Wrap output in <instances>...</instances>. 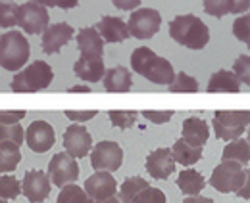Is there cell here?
Instances as JSON below:
<instances>
[{"label":"cell","instance_id":"cell-1","mask_svg":"<svg viewBox=\"0 0 250 203\" xmlns=\"http://www.w3.org/2000/svg\"><path fill=\"white\" fill-rule=\"evenodd\" d=\"M131 67L141 77L148 79L154 85H169L175 77L173 65L166 58L158 56L148 46H139L131 54Z\"/></svg>","mask_w":250,"mask_h":203},{"label":"cell","instance_id":"cell-2","mask_svg":"<svg viewBox=\"0 0 250 203\" xmlns=\"http://www.w3.org/2000/svg\"><path fill=\"white\" fill-rule=\"evenodd\" d=\"M169 37L185 48L202 50L210 42V29L200 18L185 14L169 21Z\"/></svg>","mask_w":250,"mask_h":203},{"label":"cell","instance_id":"cell-3","mask_svg":"<svg viewBox=\"0 0 250 203\" xmlns=\"http://www.w3.org/2000/svg\"><path fill=\"white\" fill-rule=\"evenodd\" d=\"M31 56L29 40L21 31L10 29L0 35V67L6 71H20Z\"/></svg>","mask_w":250,"mask_h":203},{"label":"cell","instance_id":"cell-4","mask_svg":"<svg viewBox=\"0 0 250 203\" xmlns=\"http://www.w3.org/2000/svg\"><path fill=\"white\" fill-rule=\"evenodd\" d=\"M54 79V71L52 67L42 61V59H37L29 63L23 71H18L12 79V90L21 94V92H39V90H44V88L50 87Z\"/></svg>","mask_w":250,"mask_h":203},{"label":"cell","instance_id":"cell-5","mask_svg":"<svg viewBox=\"0 0 250 203\" xmlns=\"http://www.w3.org/2000/svg\"><path fill=\"white\" fill-rule=\"evenodd\" d=\"M250 123V113L247 110H219L214 113L212 129L216 132V138L231 142L243 136L247 132V127Z\"/></svg>","mask_w":250,"mask_h":203},{"label":"cell","instance_id":"cell-6","mask_svg":"<svg viewBox=\"0 0 250 203\" xmlns=\"http://www.w3.org/2000/svg\"><path fill=\"white\" fill-rule=\"evenodd\" d=\"M249 176L250 171L247 167H243L241 163L221 161L210 176V186L216 188L221 194H231V192H237Z\"/></svg>","mask_w":250,"mask_h":203},{"label":"cell","instance_id":"cell-7","mask_svg":"<svg viewBox=\"0 0 250 203\" xmlns=\"http://www.w3.org/2000/svg\"><path fill=\"white\" fill-rule=\"evenodd\" d=\"M91 165L94 171H108L114 173L124 163V149L114 140H102L91 148Z\"/></svg>","mask_w":250,"mask_h":203},{"label":"cell","instance_id":"cell-8","mask_svg":"<svg viewBox=\"0 0 250 203\" xmlns=\"http://www.w3.org/2000/svg\"><path fill=\"white\" fill-rule=\"evenodd\" d=\"M160 25H162V16L158 10H152V8L133 10L131 18L127 21L129 35H133L135 38H141V40L152 38L160 31Z\"/></svg>","mask_w":250,"mask_h":203},{"label":"cell","instance_id":"cell-9","mask_svg":"<svg viewBox=\"0 0 250 203\" xmlns=\"http://www.w3.org/2000/svg\"><path fill=\"white\" fill-rule=\"evenodd\" d=\"M16 21L27 35H41L42 31L48 27L50 16H48V10L44 6L29 0V2L18 6Z\"/></svg>","mask_w":250,"mask_h":203},{"label":"cell","instance_id":"cell-10","mask_svg":"<svg viewBox=\"0 0 250 203\" xmlns=\"http://www.w3.org/2000/svg\"><path fill=\"white\" fill-rule=\"evenodd\" d=\"M46 176H48L50 184L62 188L65 184H73L79 178V165H77V161L69 153L60 151V153H56L50 159V163H48V174Z\"/></svg>","mask_w":250,"mask_h":203},{"label":"cell","instance_id":"cell-11","mask_svg":"<svg viewBox=\"0 0 250 203\" xmlns=\"http://www.w3.org/2000/svg\"><path fill=\"white\" fill-rule=\"evenodd\" d=\"M63 148L73 159H83L93 148V136L83 125H69L63 130Z\"/></svg>","mask_w":250,"mask_h":203},{"label":"cell","instance_id":"cell-12","mask_svg":"<svg viewBox=\"0 0 250 203\" xmlns=\"http://www.w3.org/2000/svg\"><path fill=\"white\" fill-rule=\"evenodd\" d=\"M25 142L35 153H46L56 142L54 127L48 121H33L25 130Z\"/></svg>","mask_w":250,"mask_h":203},{"label":"cell","instance_id":"cell-13","mask_svg":"<svg viewBox=\"0 0 250 203\" xmlns=\"http://www.w3.org/2000/svg\"><path fill=\"white\" fill-rule=\"evenodd\" d=\"M83 190L87 192V196L93 202H100V200H106V198L118 194V182L112 176V173H108V171H96V173L91 174L85 180V188Z\"/></svg>","mask_w":250,"mask_h":203},{"label":"cell","instance_id":"cell-14","mask_svg":"<svg viewBox=\"0 0 250 203\" xmlns=\"http://www.w3.org/2000/svg\"><path fill=\"white\" fill-rule=\"evenodd\" d=\"M50 180L48 176L39 171V169H33L29 173H25L23 176V182H21V192L25 194V198L31 203H42L46 202L48 194H50Z\"/></svg>","mask_w":250,"mask_h":203},{"label":"cell","instance_id":"cell-15","mask_svg":"<svg viewBox=\"0 0 250 203\" xmlns=\"http://www.w3.org/2000/svg\"><path fill=\"white\" fill-rule=\"evenodd\" d=\"M73 27L65 21H60L56 25H48L42 31V52L44 54H58L63 46L71 40Z\"/></svg>","mask_w":250,"mask_h":203},{"label":"cell","instance_id":"cell-16","mask_svg":"<svg viewBox=\"0 0 250 203\" xmlns=\"http://www.w3.org/2000/svg\"><path fill=\"white\" fill-rule=\"evenodd\" d=\"M146 171L156 180H166L175 173V159L171 155V149L158 148L148 153L146 157Z\"/></svg>","mask_w":250,"mask_h":203},{"label":"cell","instance_id":"cell-17","mask_svg":"<svg viewBox=\"0 0 250 203\" xmlns=\"http://www.w3.org/2000/svg\"><path fill=\"white\" fill-rule=\"evenodd\" d=\"M94 29L98 31V35L104 42H124L131 37L127 23L114 16H102V19L96 23Z\"/></svg>","mask_w":250,"mask_h":203},{"label":"cell","instance_id":"cell-18","mask_svg":"<svg viewBox=\"0 0 250 203\" xmlns=\"http://www.w3.org/2000/svg\"><path fill=\"white\" fill-rule=\"evenodd\" d=\"M210 136V125L200 119V117H187L183 121V130H181V140H185L190 146H202L208 142Z\"/></svg>","mask_w":250,"mask_h":203},{"label":"cell","instance_id":"cell-19","mask_svg":"<svg viewBox=\"0 0 250 203\" xmlns=\"http://www.w3.org/2000/svg\"><path fill=\"white\" fill-rule=\"evenodd\" d=\"M77 48L85 58H102L104 56V40L100 38L94 27H83L77 33Z\"/></svg>","mask_w":250,"mask_h":203},{"label":"cell","instance_id":"cell-20","mask_svg":"<svg viewBox=\"0 0 250 203\" xmlns=\"http://www.w3.org/2000/svg\"><path fill=\"white\" fill-rule=\"evenodd\" d=\"M102 81H104L106 92H129L131 87H133L131 71H129L127 67H124V65L106 69Z\"/></svg>","mask_w":250,"mask_h":203},{"label":"cell","instance_id":"cell-21","mask_svg":"<svg viewBox=\"0 0 250 203\" xmlns=\"http://www.w3.org/2000/svg\"><path fill=\"white\" fill-rule=\"evenodd\" d=\"M73 71H75V75H77L79 79H83V81H87V83H98V81H102L104 71H106V69H104V59L85 58V56H81V58L75 61Z\"/></svg>","mask_w":250,"mask_h":203},{"label":"cell","instance_id":"cell-22","mask_svg":"<svg viewBox=\"0 0 250 203\" xmlns=\"http://www.w3.org/2000/svg\"><path fill=\"white\" fill-rule=\"evenodd\" d=\"M171 155H173L175 163H179L183 167H190V165H194L202 159V148L190 146L179 138V140H175V144L171 146Z\"/></svg>","mask_w":250,"mask_h":203},{"label":"cell","instance_id":"cell-23","mask_svg":"<svg viewBox=\"0 0 250 203\" xmlns=\"http://www.w3.org/2000/svg\"><path fill=\"white\" fill-rule=\"evenodd\" d=\"M208 92H241V81L233 75V71L219 69L208 81Z\"/></svg>","mask_w":250,"mask_h":203},{"label":"cell","instance_id":"cell-24","mask_svg":"<svg viewBox=\"0 0 250 203\" xmlns=\"http://www.w3.org/2000/svg\"><path fill=\"white\" fill-rule=\"evenodd\" d=\"M221 161H235L241 163L243 167H247L250 161V144L247 138H237L231 140L229 144L223 148L221 153Z\"/></svg>","mask_w":250,"mask_h":203},{"label":"cell","instance_id":"cell-25","mask_svg":"<svg viewBox=\"0 0 250 203\" xmlns=\"http://www.w3.org/2000/svg\"><path fill=\"white\" fill-rule=\"evenodd\" d=\"M177 186L185 196H198L206 186V178L194 169H185L177 176Z\"/></svg>","mask_w":250,"mask_h":203},{"label":"cell","instance_id":"cell-26","mask_svg":"<svg viewBox=\"0 0 250 203\" xmlns=\"http://www.w3.org/2000/svg\"><path fill=\"white\" fill-rule=\"evenodd\" d=\"M21 161L20 146L12 142H0V173H14Z\"/></svg>","mask_w":250,"mask_h":203},{"label":"cell","instance_id":"cell-27","mask_svg":"<svg viewBox=\"0 0 250 203\" xmlns=\"http://www.w3.org/2000/svg\"><path fill=\"white\" fill-rule=\"evenodd\" d=\"M146 186H150L148 184V180L146 178H141V176H127L124 182H122V186H120V202L122 203H127L135 194H139L143 188H146Z\"/></svg>","mask_w":250,"mask_h":203},{"label":"cell","instance_id":"cell-28","mask_svg":"<svg viewBox=\"0 0 250 203\" xmlns=\"http://www.w3.org/2000/svg\"><path fill=\"white\" fill-rule=\"evenodd\" d=\"M58 203H94L87 192L77 184H65L58 194Z\"/></svg>","mask_w":250,"mask_h":203},{"label":"cell","instance_id":"cell-29","mask_svg":"<svg viewBox=\"0 0 250 203\" xmlns=\"http://www.w3.org/2000/svg\"><path fill=\"white\" fill-rule=\"evenodd\" d=\"M21 194V182L12 174H0V198L10 202Z\"/></svg>","mask_w":250,"mask_h":203},{"label":"cell","instance_id":"cell-30","mask_svg":"<svg viewBox=\"0 0 250 203\" xmlns=\"http://www.w3.org/2000/svg\"><path fill=\"white\" fill-rule=\"evenodd\" d=\"M23 140H25V130L20 123H12V125L0 123V142H12L16 146H21Z\"/></svg>","mask_w":250,"mask_h":203},{"label":"cell","instance_id":"cell-31","mask_svg":"<svg viewBox=\"0 0 250 203\" xmlns=\"http://www.w3.org/2000/svg\"><path fill=\"white\" fill-rule=\"evenodd\" d=\"M169 92H198V81L185 71L175 73L173 81L169 83Z\"/></svg>","mask_w":250,"mask_h":203},{"label":"cell","instance_id":"cell-32","mask_svg":"<svg viewBox=\"0 0 250 203\" xmlns=\"http://www.w3.org/2000/svg\"><path fill=\"white\" fill-rule=\"evenodd\" d=\"M137 115H139V113L133 111V110H112V111H108L110 123H112L114 127L122 129V130L131 129V127L137 123Z\"/></svg>","mask_w":250,"mask_h":203},{"label":"cell","instance_id":"cell-33","mask_svg":"<svg viewBox=\"0 0 250 203\" xmlns=\"http://www.w3.org/2000/svg\"><path fill=\"white\" fill-rule=\"evenodd\" d=\"M166 202H167V198H166V194L160 188L146 186L139 194H135L127 203H166Z\"/></svg>","mask_w":250,"mask_h":203},{"label":"cell","instance_id":"cell-34","mask_svg":"<svg viewBox=\"0 0 250 203\" xmlns=\"http://www.w3.org/2000/svg\"><path fill=\"white\" fill-rule=\"evenodd\" d=\"M204 12L214 16V18H223L227 14H233L235 0H202Z\"/></svg>","mask_w":250,"mask_h":203},{"label":"cell","instance_id":"cell-35","mask_svg":"<svg viewBox=\"0 0 250 203\" xmlns=\"http://www.w3.org/2000/svg\"><path fill=\"white\" fill-rule=\"evenodd\" d=\"M16 14H18V4H14V2H2L0 0V27L2 29H12V27L18 25Z\"/></svg>","mask_w":250,"mask_h":203},{"label":"cell","instance_id":"cell-36","mask_svg":"<svg viewBox=\"0 0 250 203\" xmlns=\"http://www.w3.org/2000/svg\"><path fill=\"white\" fill-rule=\"evenodd\" d=\"M233 35H235L241 42L249 44V38H250V18H249V14H241V16H237V19L233 21Z\"/></svg>","mask_w":250,"mask_h":203},{"label":"cell","instance_id":"cell-37","mask_svg":"<svg viewBox=\"0 0 250 203\" xmlns=\"http://www.w3.org/2000/svg\"><path fill=\"white\" fill-rule=\"evenodd\" d=\"M233 75L245 85L249 87L250 85V58L249 54H243L241 58L233 63Z\"/></svg>","mask_w":250,"mask_h":203},{"label":"cell","instance_id":"cell-38","mask_svg":"<svg viewBox=\"0 0 250 203\" xmlns=\"http://www.w3.org/2000/svg\"><path fill=\"white\" fill-rule=\"evenodd\" d=\"M143 117L154 125H164V123H169L171 117H173V111L167 110V111H154V110H145L143 111Z\"/></svg>","mask_w":250,"mask_h":203},{"label":"cell","instance_id":"cell-39","mask_svg":"<svg viewBox=\"0 0 250 203\" xmlns=\"http://www.w3.org/2000/svg\"><path fill=\"white\" fill-rule=\"evenodd\" d=\"M25 115H27L25 110H12V111H8V110H0V123H4V125L20 123Z\"/></svg>","mask_w":250,"mask_h":203},{"label":"cell","instance_id":"cell-40","mask_svg":"<svg viewBox=\"0 0 250 203\" xmlns=\"http://www.w3.org/2000/svg\"><path fill=\"white\" fill-rule=\"evenodd\" d=\"M98 115L96 110H89V111H75V110H67L65 111V117L69 121H77V123H85V121H91L93 117Z\"/></svg>","mask_w":250,"mask_h":203},{"label":"cell","instance_id":"cell-41","mask_svg":"<svg viewBox=\"0 0 250 203\" xmlns=\"http://www.w3.org/2000/svg\"><path fill=\"white\" fill-rule=\"evenodd\" d=\"M112 4H114L118 10L131 12V10H137V8L141 6V0H112Z\"/></svg>","mask_w":250,"mask_h":203},{"label":"cell","instance_id":"cell-42","mask_svg":"<svg viewBox=\"0 0 250 203\" xmlns=\"http://www.w3.org/2000/svg\"><path fill=\"white\" fill-rule=\"evenodd\" d=\"M79 4V0H52V8H62V10H71Z\"/></svg>","mask_w":250,"mask_h":203},{"label":"cell","instance_id":"cell-43","mask_svg":"<svg viewBox=\"0 0 250 203\" xmlns=\"http://www.w3.org/2000/svg\"><path fill=\"white\" fill-rule=\"evenodd\" d=\"M249 2L250 0H235V6H233V14L241 16V14H247L249 12Z\"/></svg>","mask_w":250,"mask_h":203},{"label":"cell","instance_id":"cell-44","mask_svg":"<svg viewBox=\"0 0 250 203\" xmlns=\"http://www.w3.org/2000/svg\"><path fill=\"white\" fill-rule=\"evenodd\" d=\"M183 203H216L210 198H204V196H187Z\"/></svg>","mask_w":250,"mask_h":203},{"label":"cell","instance_id":"cell-45","mask_svg":"<svg viewBox=\"0 0 250 203\" xmlns=\"http://www.w3.org/2000/svg\"><path fill=\"white\" fill-rule=\"evenodd\" d=\"M67 92H91V87H85V85H77V87H71L67 88Z\"/></svg>","mask_w":250,"mask_h":203},{"label":"cell","instance_id":"cell-46","mask_svg":"<svg viewBox=\"0 0 250 203\" xmlns=\"http://www.w3.org/2000/svg\"><path fill=\"white\" fill-rule=\"evenodd\" d=\"M94 203H122V202H120L118 196H110V198H106V200H100V202H94Z\"/></svg>","mask_w":250,"mask_h":203},{"label":"cell","instance_id":"cell-47","mask_svg":"<svg viewBox=\"0 0 250 203\" xmlns=\"http://www.w3.org/2000/svg\"><path fill=\"white\" fill-rule=\"evenodd\" d=\"M33 2H37V4H41L44 8H52V0H33Z\"/></svg>","mask_w":250,"mask_h":203},{"label":"cell","instance_id":"cell-48","mask_svg":"<svg viewBox=\"0 0 250 203\" xmlns=\"http://www.w3.org/2000/svg\"><path fill=\"white\" fill-rule=\"evenodd\" d=\"M0 203H8V202H6V200H2V198H0Z\"/></svg>","mask_w":250,"mask_h":203},{"label":"cell","instance_id":"cell-49","mask_svg":"<svg viewBox=\"0 0 250 203\" xmlns=\"http://www.w3.org/2000/svg\"><path fill=\"white\" fill-rule=\"evenodd\" d=\"M2 2H6V0H2ZM8 2H12V0H8Z\"/></svg>","mask_w":250,"mask_h":203}]
</instances>
